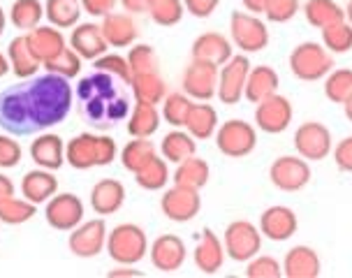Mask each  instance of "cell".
<instances>
[{
	"label": "cell",
	"instance_id": "49",
	"mask_svg": "<svg viewBox=\"0 0 352 278\" xmlns=\"http://www.w3.org/2000/svg\"><path fill=\"white\" fill-rule=\"evenodd\" d=\"M246 276L248 278H280L283 276V264L276 260V257L260 255V253H257L255 257H250L248 260Z\"/></svg>",
	"mask_w": 352,
	"mask_h": 278
},
{
	"label": "cell",
	"instance_id": "50",
	"mask_svg": "<svg viewBox=\"0 0 352 278\" xmlns=\"http://www.w3.org/2000/svg\"><path fill=\"white\" fill-rule=\"evenodd\" d=\"M23 149L14 135H0V169H12L21 162Z\"/></svg>",
	"mask_w": 352,
	"mask_h": 278
},
{
	"label": "cell",
	"instance_id": "11",
	"mask_svg": "<svg viewBox=\"0 0 352 278\" xmlns=\"http://www.w3.org/2000/svg\"><path fill=\"white\" fill-rule=\"evenodd\" d=\"M107 235H109V230H107V223L102 216L81 220L70 232V237H67V248H70L72 255L91 260V257H98L100 253L104 250Z\"/></svg>",
	"mask_w": 352,
	"mask_h": 278
},
{
	"label": "cell",
	"instance_id": "54",
	"mask_svg": "<svg viewBox=\"0 0 352 278\" xmlns=\"http://www.w3.org/2000/svg\"><path fill=\"white\" fill-rule=\"evenodd\" d=\"M109 278H140L142 271L140 269H132V264H118L116 269H109L107 271Z\"/></svg>",
	"mask_w": 352,
	"mask_h": 278
},
{
	"label": "cell",
	"instance_id": "25",
	"mask_svg": "<svg viewBox=\"0 0 352 278\" xmlns=\"http://www.w3.org/2000/svg\"><path fill=\"white\" fill-rule=\"evenodd\" d=\"M125 204V186L118 179H100L91 188V208L98 216H114Z\"/></svg>",
	"mask_w": 352,
	"mask_h": 278
},
{
	"label": "cell",
	"instance_id": "46",
	"mask_svg": "<svg viewBox=\"0 0 352 278\" xmlns=\"http://www.w3.org/2000/svg\"><path fill=\"white\" fill-rule=\"evenodd\" d=\"M128 65L132 74H142V72H155L160 65V58L155 54V49L151 44H132L128 52Z\"/></svg>",
	"mask_w": 352,
	"mask_h": 278
},
{
	"label": "cell",
	"instance_id": "15",
	"mask_svg": "<svg viewBox=\"0 0 352 278\" xmlns=\"http://www.w3.org/2000/svg\"><path fill=\"white\" fill-rule=\"evenodd\" d=\"M44 220L56 232H72L84 220V202L74 193H56L44 204Z\"/></svg>",
	"mask_w": 352,
	"mask_h": 278
},
{
	"label": "cell",
	"instance_id": "16",
	"mask_svg": "<svg viewBox=\"0 0 352 278\" xmlns=\"http://www.w3.org/2000/svg\"><path fill=\"white\" fill-rule=\"evenodd\" d=\"M294 109L290 98L274 93L255 105V128L267 132V135H280L292 123Z\"/></svg>",
	"mask_w": 352,
	"mask_h": 278
},
{
	"label": "cell",
	"instance_id": "39",
	"mask_svg": "<svg viewBox=\"0 0 352 278\" xmlns=\"http://www.w3.org/2000/svg\"><path fill=\"white\" fill-rule=\"evenodd\" d=\"M153 156H158V149L151 142V137H132L121 149V165L128 172L135 174L137 169L144 167Z\"/></svg>",
	"mask_w": 352,
	"mask_h": 278
},
{
	"label": "cell",
	"instance_id": "19",
	"mask_svg": "<svg viewBox=\"0 0 352 278\" xmlns=\"http://www.w3.org/2000/svg\"><path fill=\"white\" fill-rule=\"evenodd\" d=\"M28 153H30V160L42 169L58 172V169L65 165V142H63V137L56 135V132H42L40 137L33 139Z\"/></svg>",
	"mask_w": 352,
	"mask_h": 278
},
{
	"label": "cell",
	"instance_id": "20",
	"mask_svg": "<svg viewBox=\"0 0 352 278\" xmlns=\"http://www.w3.org/2000/svg\"><path fill=\"white\" fill-rule=\"evenodd\" d=\"M100 28H102L107 44L114 49L132 47V44L137 42V37H140L135 14H130V12H111V14H107L102 19Z\"/></svg>",
	"mask_w": 352,
	"mask_h": 278
},
{
	"label": "cell",
	"instance_id": "12",
	"mask_svg": "<svg viewBox=\"0 0 352 278\" xmlns=\"http://www.w3.org/2000/svg\"><path fill=\"white\" fill-rule=\"evenodd\" d=\"M160 211L165 213L167 220L172 223H190L192 218H197V213L202 211V195L195 188L179 186L174 183L172 188H167L160 197Z\"/></svg>",
	"mask_w": 352,
	"mask_h": 278
},
{
	"label": "cell",
	"instance_id": "32",
	"mask_svg": "<svg viewBox=\"0 0 352 278\" xmlns=\"http://www.w3.org/2000/svg\"><path fill=\"white\" fill-rule=\"evenodd\" d=\"M184 128L197 139H211L218 130V111L213 109V105L209 103H192L190 111H188L186 125Z\"/></svg>",
	"mask_w": 352,
	"mask_h": 278
},
{
	"label": "cell",
	"instance_id": "7",
	"mask_svg": "<svg viewBox=\"0 0 352 278\" xmlns=\"http://www.w3.org/2000/svg\"><path fill=\"white\" fill-rule=\"evenodd\" d=\"M213 139L225 158H246L257 147V130L243 118H230L223 125H218Z\"/></svg>",
	"mask_w": 352,
	"mask_h": 278
},
{
	"label": "cell",
	"instance_id": "36",
	"mask_svg": "<svg viewBox=\"0 0 352 278\" xmlns=\"http://www.w3.org/2000/svg\"><path fill=\"white\" fill-rule=\"evenodd\" d=\"M301 12H304L306 21L311 23L313 28H320V30L345 19V10L336 0H306Z\"/></svg>",
	"mask_w": 352,
	"mask_h": 278
},
{
	"label": "cell",
	"instance_id": "3",
	"mask_svg": "<svg viewBox=\"0 0 352 278\" xmlns=\"http://www.w3.org/2000/svg\"><path fill=\"white\" fill-rule=\"evenodd\" d=\"M118 158V147L109 135L81 132L65 144V162L72 169L88 172L93 167H107Z\"/></svg>",
	"mask_w": 352,
	"mask_h": 278
},
{
	"label": "cell",
	"instance_id": "1",
	"mask_svg": "<svg viewBox=\"0 0 352 278\" xmlns=\"http://www.w3.org/2000/svg\"><path fill=\"white\" fill-rule=\"evenodd\" d=\"M74 88L58 74H35L0 93V128L14 137L35 135L70 116Z\"/></svg>",
	"mask_w": 352,
	"mask_h": 278
},
{
	"label": "cell",
	"instance_id": "57",
	"mask_svg": "<svg viewBox=\"0 0 352 278\" xmlns=\"http://www.w3.org/2000/svg\"><path fill=\"white\" fill-rule=\"evenodd\" d=\"M241 3L250 14H264V8H267V0H241Z\"/></svg>",
	"mask_w": 352,
	"mask_h": 278
},
{
	"label": "cell",
	"instance_id": "14",
	"mask_svg": "<svg viewBox=\"0 0 352 278\" xmlns=\"http://www.w3.org/2000/svg\"><path fill=\"white\" fill-rule=\"evenodd\" d=\"M294 149H297V156H301L308 162L324 160L331 153V149H334L329 128L320 121L301 123L294 130Z\"/></svg>",
	"mask_w": 352,
	"mask_h": 278
},
{
	"label": "cell",
	"instance_id": "26",
	"mask_svg": "<svg viewBox=\"0 0 352 278\" xmlns=\"http://www.w3.org/2000/svg\"><path fill=\"white\" fill-rule=\"evenodd\" d=\"M58 193V179L52 169H30V172L23 174L21 179V195L33 204H47L54 195Z\"/></svg>",
	"mask_w": 352,
	"mask_h": 278
},
{
	"label": "cell",
	"instance_id": "45",
	"mask_svg": "<svg viewBox=\"0 0 352 278\" xmlns=\"http://www.w3.org/2000/svg\"><path fill=\"white\" fill-rule=\"evenodd\" d=\"M320 33H322V44L329 54H348L352 49V26L345 19L322 28Z\"/></svg>",
	"mask_w": 352,
	"mask_h": 278
},
{
	"label": "cell",
	"instance_id": "27",
	"mask_svg": "<svg viewBox=\"0 0 352 278\" xmlns=\"http://www.w3.org/2000/svg\"><path fill=\"white\" fill-rule=\"evenodd\" d=\"M28 37V44H30V49L35 52V56L40 58V63L44 65L47 61H52L56 58L63 49L67 47V42H65V35H63V30L60 28H56V26H37L33 30H28L26 33Z\"/></svg>",
	"mask_w": 352,
	"mask_h": 278
},
{
	"label": "cell",
	"instance_id": "31",
	"mask_svg": "<svg viewBox=\"0 0 352 278\" xmlns=\"http://www.w3.org/2000/svg\"><path fill=\"white\" fill-rule=\"evenodd\" d=\"M197 153V139H195L188 130L174 128L169 130L160 142V156L172 165H179L186 158Z\"/></svg>",
	"mask_w": 352,
	"mask_h": 278
},
{
	"label": "cell",
	"instance_id": "58",
	"mask_svg": "<svg viewBox=\"0 0 352 278\" xmlns=\"http://www.w3.org/2000/svg\"><path fill=\"white\" fill-rule=\"evenodd\" d=\"M10 70H12V65H10V58H8V52H0V79L8 77Z\"/></svg>",
	"mask_w": 352,
	"mask_h": 278
},
{
	"label": "cell",
	"instance_id": "33",
	"mask_svg": "<svg viewBox=\"0 0 352 278\" xmlns=\"http://www.w3.org/2000/svg\"><path fill=\"white\" fill-rule=\"evenodd\" d=\"M130 91H132V96H135V100H142V103H151V105H160L167 96V81L158 70H155V72L132 74Z\"/></svg>",
	"mask_w": 352,
	"mask_h": 278
},
{
	"label": "cell",
	"instance_id": "37",
	"mask_svg": "<svg viewBox=\"0 0 352 278\" xmlns=\"http://www.w3.org/2000/svg\"><path fill=\"white\" fill-rule=\"evenodd\" d=\"M81 0H47L44 3V17L56 28H74L81 21Z\"/></svg>",
	"mask_w": 352,
	"mask_h": 278
},
{
	"label": "cell",
	"instance_id": "5",
	"mask_svg": "<svg viewBox=\"0 0 352 278\" xmlns=\"http://www.w3.org/2000/svg\"><path fill=\"white\" fill-rule=\"evenodd\" d=\"M290 72L299 81H320L334 70V58L320 42H301L292 49L290 58H287Z\"/></svg>",
	"mask_w": 352,
	"mask_h": 278
},
{
	"label": "cell",
	"instance_id": "30",
	"mask_svg": "<svg viewBox=\"0 0 352 278\" xmlns=\"http://www.w3.org/2000/svg\"><path fill=\"white\" fill-rule=\"evenodd\" d=\"M162 123L158 105L137 100L128 114V135L130 137H153Z\"/></svg>",
	"mask_w": 352,
	"mask_h": 278
},
{
	"label": "cell",
	"instance_id": "61",
	"mask_svg": "<svg viewBox=\"0 0 352 278\" xmlns=\"http://www.w3.org/2000/svg\"><path fill=\"white\" fill-rule=\"evenodd\" d=\"M345 21L352 26V0H348V5H345Z\"/></svg>",
	"mask_w": 352,
	"mask_h": 278
},
{
	"label": "cell",
	"instance_id": "55",
	"mask_svg": "<svg viewBox=\"0 0 352 278\" xmlns=\"http://www.w3.org/2000/svg\"><path fill=\"white\" fill-rule=\"evenodd\" d=\"M151 0H121V8L130 14H146Z\"/></svg>",
	"mask_w": 352,
	"mask_h": 278
},
{
	"label": "cell",
	"instance_id": "6",
	"mask_svg": "<svg viewBox=\"0 0 352 278\" xmlns=\"http://www.w3.org/2000/svg\"><path fill=\"white\" fill-rule=\"evenodd\" d=\"M230 40L236 49H241V54H260L269 44V28L260 14L236 10L230 17Z\"/></svg>",
	"mask_w": 352,
	"mask_h": 278
},
{
	"label": "cell",
	"instance_id": "10",
	"mask_svg": "<svg viewBox=\"0 0 352 278\" xmlns=\"http://www.w3.org/2000/svg\"><path fill=\"white\" fill-rule=\"evenodd\" d=\"M311 165L301 156H280L269 167V181L283 193H299L311 183Z\"/></svg>",
	"mask_w": 352,
	"mask_h": 278
},
{
	"label": "cell",
	"instance_id": "42",
	"mask_svg": "<svg viewBox=\"0 0 352 278\" xmlns=\"http://www.w3.org/2000/svg\"><path fill=\"white\" fill-rule=\"evenodd\" d=\"M47 72H52V74H58V77H63V79H77L79 74H81V67H84V58L74 52V49L67 44L63 52L56 56V58H52V61H47L42 65Z\"/></svg>",
	"mask_w": 352,
	"mask_h": 278
},
{
	"label": "cell",
	"instance_id": "2",
	"mask_svg": "<svg viewBox=\"0 0 352 278\" xmlns=\"http://www.w3.org/2000/svg\"><path fill=\"white\" fill-rule=\"evenodd\" d=\"M116 77L107 72L96 70L88 77H81L74 96L81 103V114L86 116V121L96 128H109L123 118H128L130 114V100L118 91Z\"/></svg>",
	"mask_w": 352,
	"mask_h": 278
},
{
	"label": "cell",
	"instance_id": "21",
	"mask_svg": "<svg viewBox=\"0 0 352 278\" xmlns=\"http://www.w3.org/2000/svg\"><path fill=\"white\" fill-rule=\"evenodd\" d=\"M67 44L77 52L84 61H96L98 56H102L109 52V44H107L104 35H102V28L93 21H86V23H77L70 33V40Z\"/></svg>",
	"mask_w": 352,
	"mask_h": 278
},
{
	"label": "cell",
	"instance_id": "8",
	"mask_svg": "<svg viewBox=\"0 0 352 278\" xmlns=\"http://www.w3.org/2000/svg\"><path fill=\"white\" fill-rule=\"evenodd\" d=\"M262 232L260 227H255L250 220H232L225 227L223 246L228 257L234 262H248L250 257H255L262 250Z\"/></svg>",
	"mask_w": 352,
	"mask_h": 278
},
{
	"label": "cell",
	"instance_id": "35",
	"mask_svg": "<svg viewBox=\"0 0 352 278\" xmlns=\"http://www.w3.org/2000/svg\"><path fill=\"white\" fill-rule=\"evenodd\" d=\"M169 179H172V174H169V162L162 156H153L146 165L135 172L137 186L144 188V191H151V193L165 191Z\"/></svg>",
	"mask_w": 352,
	"mask_h": 278
},
{
	"label": "cell",
	"instance_id": "41",
	"mask_svg": "<svg viewBox=\"0 0 352 278\" xmlns=\"http://www.w3.org/2000/svg\"><path fill=\"white\" fill-rule=\"evenodd\" d=\"M146 14L151 21L158 23L162 28H172L176 23H181V19L186 14L184 0H151Z\"/></svg>",
	"mask_w": 352,
	"mask_h": 278
},
{
	"label": "cell",
	"instance_id": "48",
	"mask_svg": "<svg viewBox=\"0 0 352 278\" xmlns=\"http://www.w3.org/2000/svg\"><path fill=\"white\" fill-rule=\"evenodd\" d=\"M299 12H301L299 0H267L264 17L272 23H287V21H292Z\"/></svg>",
	"mask_w": 352,
	"mask_h": 278
},
{
	"label": "cell",
	"instance_id": "34",
	"mask_svg": "<svg viewBox=\"0 0 352 278\" xmlns=\"http://www.w3.org/2000/svg\"><path fill=\"white\" fill-rule=\"evenodd\" d=\"M172 179H174V183H179V186H188V188H195V191H202L211 179V165L204 160V158H197V153H195V156L186 158L184 162L176 165Z\"/></svg>",
	"mask_w": 352,
	"mask_h": 278
},
{
	"label": "cell",
	"instance_id": "18",
	"mask_svg": "<svg viewBox=\"0 0 352 278\" xmlns=\"http://www.w3.org/2000/svg\"><path fill=\"white\" fill-rule=\"evenodd\" d=\"M260 232L262 237H267L269 242H287L297 235L299 230V218L297 213L292 211L290 206H283V204H274L269 208H264V213L260 216Z\"/></svg>",
	"mask_w": 352,
	"mask_h": 278
},
{
	"label": "cell",
	"instance_id": "47",
	"mask_svg": "<svg viewBox=\"0 0 352 278\" xmlns=\"http://www.w3.org/2000/svg\"><path fill=\"white\" fill-rule=\"evenodd\" d=\"M93 67L100 70V72H107L111 77H116L121 84H128L130 86V79H132V72H130V65H128V58L121 54H102L93 61Z\"/></svg>",
	"mask_w": 352,
	"mask_h": 278
},
{
	"label": "cell",
	"instance_id": "44",
	"mask_svg": "<svg viewBox=\"0 0 352 278\" xmlns=\"http://www.w3.org/2000/svg\"><path fill=\"white\" fill-rule=\"evenodd\" d=\"M192 107V98H188L186 93H167L162 100V121L169 123L172 128H184L188 111Z\"/></svg>",
	"mask_w": 352,
	"mask_h": 278
},
{
	"label": "cell",
	"instance_id": "28",
	"mask_svg": "<svg viewBox=\"0 0 352 278\" xmlns=\"http://www.w3.org/2000/svg\"><path fill=\"white\" fill-rule=\"evenodd\" d=\"M278 88H280V77L272 65H255V67H250V72H248L243 98H246L248 103L257 105V103H262L264 98L278 93Z\"/></svg>",
	"mask_w": 352,
	"mask_h": 278
},
{
	"label": "cell",
	"instance_id": "38",
	"mask_svg": "<svg viewBox=\"0 0 352 278\" xmlns=\"http://www.w3.org/2000/svg\"><path fill=\"white\" fill-rule=\"evenodd\" d=\"M44 19V3L42 0H14L10 8V23L21 33L37 28Z\"/></svg>",
	"mask_w": 352,
	"mask_h": 278
},
{
	"label": "cell",
	"instance_id": "43",
	"mask_svg": "<svg viewBox=\"0 0 352 278\" xmlns=\"http://www.w3.org/2000/svg\"><path fill=\"white\" fill-rule=\"evenodd\" d=\"M37 213V204L28 202L26 197H10L0 202V223L5 225H23L33 220Z\"/></svg>",
	"mask_w": 352,
	"mask_h": 278
},
{
	"label": "cell",
	"instance_id": "53",
	"mask_svg": "<svg viewBox=\"0 0 352 278\" xmlns=\"http://www.w3.org/2000/svg\"><path fill=\"white\" fill-rule=\"evenodd\" d=\"M118 0H81V8H84L86 14L96 17V19H104L107 14L116 10Z\"/></svg>",
	"mask_w": 352,
	"mask_h": 278
},
{
	"label": "cell",
	"instance_id": "52",
	"mask_svg": "<svg viewBox=\"0 0 352 278\" xmlns=\"http://www.w3.org/2000/svg\"><path fill=\"white\" fill-rule=\"evenodd\" d=\"M220 0H184V8L195 19H209L218 10Z\"/></svg>",
	"mask_w": 352,
	"mask_h": 278
},
{
	"label": "cell",
	"instance_id": "51",
	"mask_svg": "<svg viewBox=\"0 0 352 278\" xmlns=\"http://www.w3.org/2000/svg\"><path fill=\"white\" fill-rule=\"evenodd\" d=\"M331 153H334L336 167L341 169V172L352 174V135L341 139V142H338L336 147L331 149Z\"/></svg>",
	"mask_w": 352,
	"mask_h": 278
},
{
	"label": "cell",
	"instance_id": "17",
	"mask_svg": "<svg viewBox=\"0 0 352 278\" xmlns=\"http://www.w3.org/2000/svg\"><path fill=\"white\" fill-rule=\"evenodd\" d=\"M151 264L162 274H174L186 264L188 248L186 242L176 235H160L153 244L148 246Z\"/></svg>",
	"mask_w": 352,
	"mask_h": 278
},
{
	"label": "cell",
	"instance_id": "56",
	"mask_svg": "<svg viewBox=\"0 0 352 278\" xmlns=\"http://www.w3.org/2000/svg\"><path fill=\"white\" fill-rule=\"evenodd\" d=\"M14 195H16V188H14V183H12V179L5 174H0V202L14 197Z\"/></svg>",
	"mask_w": 352,
	"mask_h": 278
},
{
	"label": "cell",
	"instance_id": "40",
	"mask_svg": "<svg viewBox=\"0 0 352 278\" xmlns=\"http://www.w3.org/2000/svg\"><path fill=\"white\" fill-rule=\"evenodd\" d=\"M324 96L329 103L345 105L352 96V70L350 67H338L331 70L324 77Z\"/></svg>",
	"mask_w": 352,
	"mask_h": 278
},
{
	"label": "cell",
	"instance_id": "13",
	"mask_svg": "<svg viewBox=\"0 0 352 278\" xmlns=\"http://www.w3.org/2000/svg\"><path fill=\"white\" fill-rule=\"evenodd\" d=\"M218 65L199 58H192L184 70V77H181V86L188 98L199 100V103H209L216 98L218 91Z\"/></svg>",
	"mask_w": 352,
	"mask_h": 278
},
{
	"label": "cell",
	"instance_id": "59",
	"mask_svg": "<svg viewBox=\"0 0 352 278\" xmlns=\"http://www.w3.org/2000/svg\"><path fill=\"white\" fill-rule=\"evenodd\" d=\"M5 28H8V14H5V10L0 8V37H3Z\"/></svg>",
	"mask_w": 352,
	"mask_h": 278
},
{
	"label": "cell",
	"instance_id": "60",
	"mask_svg": "<svg viewBox=\"0 0 352 278\" xmlns=\"http://www.w3.org/2000/svg\"><path fill=\"white\" fill-rule=\"evenodd\" d=\"M343 111H345V118H348V121L352 123V96H350L348 103L343 105Z\"/></svg>",
	"mask_w": 352,
	"mask_h": 278
},
{
	"label": "cell",
	"instance_id": "9",
	"mask_svg": "<svg viewBox=\"0 0 352 278\" xmlns=\"http://www.w3.org/2000/svg\"><path fill=\"white\" fill-rule=\"evenodd\" d=\"M250 72V61L246 54L232 56L228 63H223L218 70V91L216 98L223 105H239L246 91V79Z\"/></svg>",
	"mask_w": 352,
	"mask_h": 278
},
{
	"label": "cell",
	"instance_id": "29",
	"mask_svg": "<svg viewBox=\"0 0 352 278\" xmlns=\"http://www.w3.org/2000/svg\"><path fill=\"white\" fill-rule=\"evenodd\" d=\"M8 58H10L12 72H14V77H16V79L35 77V74L40 72V67H42L40 58H37L35 52L30 49L26 33H23V35H16L14 40H10Z\"/></svg>",
	"mask_w": 352,
	"mask_h": 278
},
{
	"label": "cell",
	"instance_id": "22",
	"mask_svg": "<svg viewBox=\"0 0 352 278\" xmlns=\"http://www.w3.org/2000/svg\"><path fill=\"white\" fill-rule=\"evenodd\" d=\"M225 257H228V253H225L223 239L213 235L209 227H204L197 246H195V267L204 276H213L223 269Z\"/></svg>",
	"mask_w": 352,
	"mask_h": 278
},
{
	"label": "cell",
	"instance_id": "24",
	"mask_svg": "<svg viewBox=\"0 0 352 278\" xmlns=\"http://www.w3.org/2000/svg\"><path fill=\"white\" fill-rule=\"evenodd\" d=\"M322 274V260H320L318 250L311 246H294L287 250L285 260H283V276L287 278H318Z\"/></svg>",
	"mask_w": 352,
	"mask_h": 278
},
{
	"label": "cell",
	"instance_id": "23",
	"mask_svg": "<svg viewBox=\"0 0 352 278\" xmlns=\"http://www.w3.org/2000/svg\"><path fill=\"white\" fill-rule=\"evenodd\" d=\"M190 54H192V58L213 63V65H218V67L234 56L232 54V40L228 35L218 33V30H206V33L195 37Z\"/></svg>",
	"mask_w": 352,
	"mask_h": 278
},
{
	"label": "cell",
	"instance_id": "4",
	"mask_svg": "<svg viewBox=\"0 0 352 278\" xmlns=\"http://www.w3.org/2000/svg\"><path fill=\"white\" fill-rule=\"evenodd\" d=\"M148 237L144 227L135 223H121L107 235V255L116 264H140L148 255Z\"/></svg>",
	"mask_w": 352,
	"mask_h": 278
}]
</instances>
